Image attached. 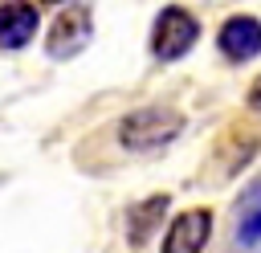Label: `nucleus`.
<instances>
[{
	"label": "nucleus",
	"mask_w": 261,
	"mask_h": 253,
	"mask_svg": "<svg viewBox=\"0 0 261 253\" xmlns=\"http://www.w3.org/2000/svg\"><path fill=\"white\" fill-rule=\"evenodd\" d=\"M179 131H184V118L175 110H167V106H143V110H130L118 122V143L126 151H155V147H167Z\"/></svg>",
	"instance_id": "nucleus-1"
},
{
	"label": "nucleus",
	"mask_w": 261,
	"mask_h": 253,
	"mask_svg": "<svg viewBox=\"0 0 261 253\" xmlns=\"http://www.w3.org/2000/svg\"><path fill=\"white\" fill-rule=\"evenodd\" d=\"M200 37V20L179 8V4H167L159 16H155V29H151V53L159 61H179Z\"/></svg>",
	"instance_id": "nucleus-2"
},
{
	"label": "nucleus",
	"mask_w": 261,
	"mask_h": 253,
	"mask_svg": "<svg viewBox=\"0 0 261 253\" xmlns=\"http://www.w3.org/2000/svg\"><path fill=\"white\" fill-rule=\"evenodd\" d=\"M90 37H94V16H90V8H86V4H69V8L57 12L45 49H49L53 61H65V57H77V53L90 45Z\"/></svg>",
	"instance_id": "nucleus-3"
},
{
	"label": "nucleus",
	"mask_w": 261,
	"mask_h": 253,
	"mask_svg": "<svg viewBox=\"0 0 261 253\" xmlns=\"http://www.w3.org/2000/svg\"><path fill=\"white\" fill-rule=\"evenodd\" d=\"M208 233H212V212L208 208H188L167 224L159 253H204Z\"/></svg>",
	"instance_id": "nucleus-4"
},
{
	"label": "nucleus",
	"mask_w": 261,
	"mask_h": 253,
	"mask_svg": "<svg viewBox=\"0 0 261 253\" xmlns=\"http://www.w3.org/2000/svg\"><path fill=\"white\" fill-rule=\"evenodd\" d=\"M216 45L228 61H253L261 53V20H253V16L224 20L220 33H216Z\"/></svg>",
	"instance_id": "nucleus-5"
},
{
	"label": "nucleus",
	"mask_w": 261,
	"mask_h": 253,
	"mask_svg": "<svg viewBox=\"0 0 261 253\" xmlns=\"http://www.w3.org/2000/svg\"><path fill=\"white\" fill-rule=\"evenodd\" d=\"M37 24H41V12L33 4L24 0L0 4V49H24L37 37Z\"/></svg>",
	"instance_id": "nucleus-6"
},
{
	"label": "nucleus",
	"mask_w": 261,
	"mask_h": 253,
	"mask_svg": "<svg viewBox=\"0 0 261 253\" xmlns=\"http://www.w3.org/2000/svg\"><path fill=\"white\" fill-rule=\"evenodd\" d=\"M167 204H171L167 196H147L143 204H135V208H130V216H126V241H130L135 249H139V245L159 229V220H163Z\"/></svg>",
	"instance_id": "nucleus-7"
},
{
	"label": "nucleus",
	"mask_w": 261,
	"mask_h": 253,
	"mask_svg": "<svg viewBox=\"0 0 261 253\" xmlns=\"http://www.w3.org/2000/svg\"><path fill=\"white\" fill-rule=\"evenodd\" d=\"M237 237L245 245L261 241V184H253L245 196H241V224H237Z\"/></svg>",
	"instance_id": "nucleus-8"
},
{
	"label": "nucleus",
	"mask_w": 261,
	"mask_h": 253,
	"mask_svg": "<svg viewBox=\"0 0 261 253\" xmlns=\"http://www.w3.org/2000/svg\"><path fill=\"white\" fill-rule=\"evenodd\" d=\"M245 106H249V110H257V114H261V78H257V82H253V86H249V94H245Z\"/></svg>",
	"instance_id": "nucleus-9"
}]
</instances>
